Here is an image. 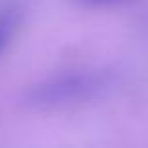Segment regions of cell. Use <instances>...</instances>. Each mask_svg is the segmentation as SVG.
I'll list each match as a JSON object with an SVG mask.
<instances>
[{
    "label": "cell",
    "mask_w": 148,
    "mask_h": 148,
    "mask_svg": "<svg viewBox=\"0 0 148 148\" xmlns=\"http://www.w3.org/2000/svg\"><path fill=\"white\" fill-rule=\"evenodd\" d=\"M99 84L101 83L96 75H68L62 79L51 81L41 88H36L32 98L43 105L62 103V101H71L75 98L92 94L99 88Z\"/></svg>",
    "instance_id": "cell-1"
},
{
    "label": "cell",
    "mask_w": 148,
    "mask_h": 148,
    "mask_svg": "<svg viewBox=\"0 0 148 148\" xmlns=\"http://www.w3.org/2000/svg\"><path fill=\"white\" fill-rule=\"evenodd\" d=\"M88 2H116V0H88Z\"/></svg>",
    "instance_id": "cell-2"
}]
</instances>
